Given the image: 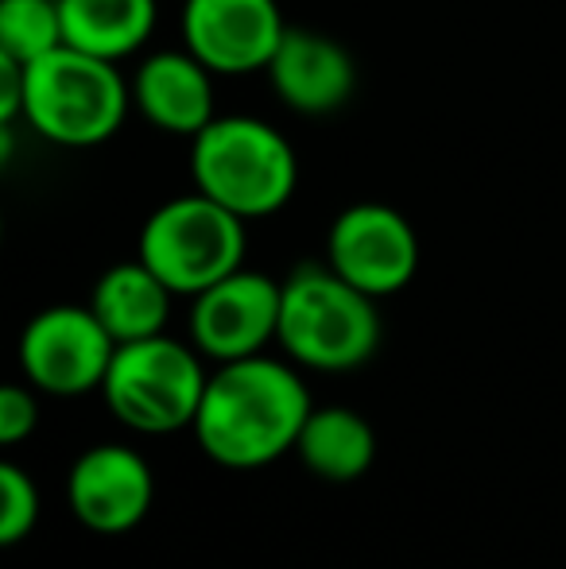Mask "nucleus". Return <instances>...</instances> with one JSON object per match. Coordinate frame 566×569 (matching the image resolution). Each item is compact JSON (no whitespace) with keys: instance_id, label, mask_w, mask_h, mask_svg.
Wrapping results in <instances>:
<instances>
[{"instance_id":"1","label":"nucleus","mask_w":566,"mask_h":569,"mask_svg":"<svg viewBox=\"0 0 566 569\" xmlns=\"http://www.w3.org/2000/svg\"><path fill=\"white\" fill-rule=\"evenodd\" d=\"M310 411L315 407L302 376L287 360L257 352L214 368L190 430L214 465L265 469L295 450Z\"/></svg>"},{"instance_id":"2","label":"nucleus","mask_w":566,"mask_h":569,"mask_svg":"<svg viewBox=\"0 0 566 569\" xmlns=\"http://www.w3.org/2000/svg\"><path fill=\"white\" fill-rule=\"evenodd\" d=\"M195 190L234 210L241 221L280 213L299 187V159L280 128L260 117H214L190 140Z\"/></svg>"},{"instance_id":"3","label":"nucleus","mask_w":566,"mask_h":569,"mask_svg":"<svg viewBox=\"0 0 566 569\" xmlns=\"http://www.w3.org/2000/svg\"><path fill=\"white\" fill-rule=\"evenodd\" d=\"M280 349L310 372H354L380 345L377 299L357 291L330 263H302L284 279Z\"/></svg>"},{"instance_id":"4","label":"nucleus","mask_w":566,"mask_h":569,"mask_svg":"<svg viewBox=\"0 0 566 569\" xmlns=\"http://www.w3.org/2000/svg\"><path fill=\"white\" fill-rule=\"evenodd\" d=\"M132 82L121 67L62 43L23 67V120L59 148H98L121 132Z\"/></svg>"},{"instance_id":"5","label":"nucleus","mask_w":566,"mask_h":569,"mask_svg":"<svg viewBox=\"0 0 566 569\" xmlns=\"http://www.w3.org/2000/svg\"><path fill=\"white\" fill-rule=\"evenodd\" d=\"M206 380L210 372L195 345L156 333L117 345L101 396L129 430L163 438L195 427Z\"/></svg>"},{"instance_id":"6","label":"nucleus","mask_w":566,"mask_h":569,"mask_svg":"<svg viewBox=\"0 0 566 569\" xmlns=\"http://www.w3.org/2000/svg\"><path fill=\"white\" fill-rule=\"evenodd\" d=\"M245 226L249 221L234 210L206 198L202 190H190L151 210L140 229L137 256L175 295L195 299L218 279L245 268Z\"/></svg>"},{"instance_id":"7","label":"nucleus","mask_w":566,"mask_h":569,"mask_svg":"<svg viewBox=\"0 0 566 569\" xmlns=\"http://www.w3.org/2000/svg\"><path fill=\"white\" fill-rule=\"evenodd\" d=\"M117 341L86 307H47L20 333V372L43 396L78 399L106 383Z\"/></svg>"},{"instance_id":"8","label":"nucleus","mask_w":566,"mask_h":569,"mask_svg":"<svg viewBox=\"0 0 566 569\" xmlns=\"http://www.w3.org/2000/svg\"><path fill=\"white\" fill-rule=\"evenodd\" d=\"M326 263L373 299L404 291L419 271V237L400 210L385 202H357L334 218L326 232Z\"/></svg>"},{"instance_id":"9","label":"nucleus","mask_w":566,"mask_h":569,"mask_svg":"<svg viewBox=\"0 0 566 569\" xmlns=\"http://www.w3.org/2000/svg\"><path fill=\"white\" fill-rule=\"evenodd\" d=\"M280 299L284 283L265 271L237 268L190 299V341L218 365L257 357L280 333Z\"/></svg>"},{"instance_id":"10","label":"nucleus","mask_w":566,"mask_h":569,"mask_svg":"<svg viewBox=\"0 0 566 569\" xmlns=\"http://www.w3.org/2000/svg\"><path fill=\"white\" fill-rule=\"evenodd\" d=\"M287 20L276 0H187L182 47L218 78L268 70Z\"/></svg>"},{"instance_id":"11","label":"nucleus","mask_w":566,"mask_h":569,"mask_svg":"<svg viewBox=\"0 0 566 569\" xmlns=\"http://www.w3.org/2000/svg\"><path fill=\"white\" fill-rule=\"evenodd\" d=\"M67 496L70 511L86 531L125 535L151 511L156 477L132 446L101 442L70 465Z\"/></svg>"},{"instance_id":"12","label":"nucleus","mask_w":566,"mask_h":569,"mask_svg":"<svg viewBox=\"0 0 566 569\" xmlns=\"http://www.w3.org/2000/svg\"><path fill=\"white\" fill-rule=\"evenodd\" d=\"M268 82L280 93L287 109L302 117L338 113L357 90L354 54L326 31L287 28L272 62H268Z\"/></svg>"},{"instance_id":"13","label":"nucleus","mask_w":566,"mask_h":569,"mask_svg":"<svg viewBox=\"0 0 566 569\" xmlns=\"http://www.w3.org/2000/svg\"><path fill=\"white\" fill-rule=\"evenodd\" d=\"M214 70L202 59L179 47V51H156L132 74V106L151 128L167 136L195 140L214 117Z\"/></svg>"},{"instance_id":"14","label":"nucleus","mask_w":566,"mask_h":569,"mask_svg":"<svg viewBox=\"0 0 566 569\" xmlns=\"http://www.w3.org/2000/svg\"><path fill=\"white\" fill-rule=\"evenodd\" d=\"M171 299L175 291L140 260L113 263L106 276L93 283L90 310L101 318L117 345L156 338L167 330V318H171Z\"/></svg>"},{"instance_id":"15","label":"nucleus","mask_w":566,"mask_h":569,"mask_svg":"<svg viewBox=\"0 0 566 569\" xmlns=\"http://www.w3.org/2000/svg\"><path fill=\"white\" fill-rule=\"evenodd\" d=\"M295 453L315 477L330 480V485H349L369 472L373 457H377V435H373L369 419L349 407H315L302 422Z\"/></svg>"},{"instance_id":"16","label":"nucleus","mask_w":566,"mask_h":569,"mask_svg":"<svg viewBox=\"0 0 566 569\" xmlns=\"http://www.w3.org/2000/svg\"><path fill=\"white\" fill-rule=\"evenodd\" d=\"M67 43L98 59L121 62L156 31V0H59Z\"/></svg>"},{"instance_id":"17","label":"nucleus","mask_w":566,"mask_h":569,"mask_svg":"<svg viewBox=\"0 0 566 569\" xmlns=\"http://www.w3.org/2000/svg\"><path fill=\"white\" fill-rule=\"evenodd\" d=\"M67 43L59 0H0V54L31 67Z\"/></svg>"},{"instance_id":"18","label":"nucleus","mask_w":566,"mask_h":569,"mask_svg":"<svg viewBox=\"0 0 566 569\" xmlns=\"http://www.w3.org/2000/svg\"><path fill=\"white\" fill-rule=\"evenodd\" d=\"M39 523V488L20 465H0V542L16 547Z\"/></svg>"},{"instance_id":"19","label":"nucleus","mask_w":566,"mask_h":569,"mask_svg":"<svg viewBox=\"0 0 566 569\" xmlns=\"http://www.w3.org/2000/svg\"><path fill=\"white\" fill-rule=\"evenodd\" d=\"M39 427V403L36 391L23 383H4L0 388V442L16 446L23 438H31Z\"/></svg>"}]
</instances>
